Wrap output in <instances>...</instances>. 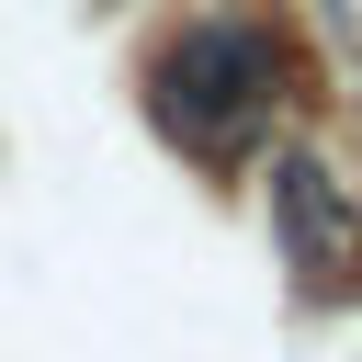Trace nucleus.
<instances>
[{
	"instance_id": "2",
	"label": "nucleus",
	"mask_w": 362,
	"mask_h": 362,
	"mask_svg": "<svg viewBox=\"0 0 362 362\" xmlns=\"http://www.w3.org/2000/svg\"><path fill=\"white\" fill-rule=\"evenodd\" d=\"M272 226H283V260H294L305 283H351V260H362V215H351L339 170H328L317 147H294V158L272 170Z\"/></svg>"
},
{
	"instance_id": "1",
	"label": "nucleus",
	"mask_w": 362,
	"mask_h": 362,
	"mask_svg": "<svg viewBox=\"0 0 362 362\" xmlns=\"http://www.w3.org/2000/svg\"><path fill=\"white\" fill-rule=\"evenodd\" d=\"M272 102H283V45H272L249 11L181 23V34L158 45V68H147V113H158L192 158H238V147L272 124Z\"/></svg>"
}]
</instances>
